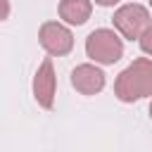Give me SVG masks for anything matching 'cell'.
Instances as JSON below:
<instances>
[{
  "instance_id": "obj_10",
  "label": "cell",
  "mask_w": 152,
  "mask_h": 152,
  "mask_svg": "<svg viewBox=\"0 0 152 152\" xmlns=\"http://www.w3.org/2000/svg\"><path fill=\"white\" fill-rule=\"evenodd\" d=\"M97 5H102V7H112V5H116L119 0H95Z\"/></svg>"
},
{
  "instance_id": "obj_1",
  "label": "cell",
  "mask_w": 152,
  "mask_h": 152,
  "mask_svg": "<svg viewBox=\"0 0 152 152\" xmlns=\"http://www.w3.org/2000/svg\"><path fill=\"white\" fill-rule=\"evenodd\" d=\"M114 95L121 102H138L152 95V59H133L114 81Z\"/></svg>"
},
{
  "instance_id": "obj_8",
  "label": "cell",
  "mask_w": 152,
  "mask_h": 152,
  "mask_svg": "<svg viewBox=\"0 0 152 152\" xmlns=\"http://www.w3.org/2000/svg\"><path fill=\"white\" fill-rule=\"evenodd\" d=\"M138 43H140V50H142L147 57H152V26H150L140 38H138Z\"/></svg>"
},
{
  "instance_id": "obj_3",
  "label": "cell",
  "mask_w": 152,
  "mask_h": 152,
  "mask_svg": "<svg viewBox=\"0 0 152 152\" xmlns=\"http://www.w3.org/2000/svg\"><path fill=\"white\" fill-rule=\"evenodd\" d=\"M112 24H114V31H119L124 38L128 40H138L152 24H150V10L138 5V2H128V5H121L114 17H112Z\"/></svg>"
},
{
  "instance_id": "obj_6",
  "label": "cell",
  "mask_w": 152,
  "mask_h": 152,
  "mask_svg": "<svg viewBox=\"0 0 152 152\" xmlns=\"http://www.w3.org/2000/svg\"><path fill=\"white\" fill-rule=\"evenodd\" d=\"M104 83H107L104 71L95 64H78L71 71V86L81 95H97L104 88Z\"/></svg>"
},
{
  "instance_id": "obj_2",
  "label": "cell",
  "mask_w": 152,
  "mask_h": 152,
  "mask_svg": "<svg viewBox=\"0 0 152 152\" xmlns=\"http://www.w3.org/2000/svg\"><path fill=\"white\" fill-rule=\"evenodd\" d=\"M86 55L95 64H114L124 57V40L114 28H95L86 38Z\"/></svg>"
},
{
  "instance_id": "obj_5",
  "label": "cell",
  "mask_w": 152,
  "mask_h": 152,
  "mask_svg": "<svg viewBox=\"0 0 152 152\" xmlns=\"http://www.w3.org/2000/svg\"><path fill=\"white\" fill-rule=\"evenodd\" d=\"M55 93H57V76H55V66L52 59H43L36 76H33V97L43 109H52L55 107Z\"/></svg>"
},
{
  "instance_id": "obj_9",
  "label": "cell",
  "mask_w": 152,
  "mask_h": 152,
  "mask_svg": "<svg viewBox=\"0 0 152 152\" xmlns=\"http://www.w3.org/2000/svg\"><path fill=\"white\" fill-rule=\"evenodd\" d=\"M10 0H0V21H5L7 17H10Z\"/></svg>"
},
{
  "instance_id": "obj_11",
  "label": "cell",
  "mask_w": 152,
  "mask_h": 152,
  "mask_svg": "<svg viewBox=\"0 0 152 152\" xmlns=\"http://www.w3.org/2000/svg\"><path fill=\"white\" fill-rule=\"evenodd\" d=\"M150 119H152V102H150Z\"/></svg>"
},
{
  "instance_id": "obj_7",
  "label": "cell",
  "mask_w": 152,
  "mask_h": 152,
  "mask_svg": "<svg viewBox=\"0 0 152 152\" xmlns=\"http://www.w3.org/2000/svg\"><path fill=\"white\" fill-rule=\"evenodd\" d=\"M59 19H64L71 26H81L90 19L93 14V2L90 0H59Z\"/></svg>"
},
{
  "instance_id": "obj_12",
  "label": "cell",
  "mask_w": 152,
  "mask_h": 152,
  "mask_svg": "<svg viewBox=\"0 0 152 152\" xmlns=\"http://www.w3.org/2000/svg\"><path fill=\"white\" fill-rule=\"evenodd\" d=\"M147 2H150V7H152V0H147Z\"/></svg>"
},
{
  "instance_id": "obj_4",
  "label": "cell",
  "mask_w": 152,
  "mask_h": 152,
  "mask_svg": "<svg viewBox=\"0 0 152 152\" xmlns=\"http://www.w3.org/2000/svg\"><path fill=\"white\" fill-rule=\"evenodd\" d=\"M40 48L52 57H64L74 50V33L59 21H45L38 28Z\"/></svg>"
}]
</instances>
